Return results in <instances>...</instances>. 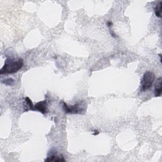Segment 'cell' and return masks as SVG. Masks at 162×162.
Returning a JSON list of instances; mask_svg holds the SVG:
<instances>
[{
    "mask_svg": "<svg viewBox=\"0 0 162 162\" xmlns=\"http://www.w3.org/2000/svg\"><path fill=\"white\" fill-rule=\"evenodd\" d=\"M161 10H162V1H160L154 8V13L157 17H161Z\"/></svg>",
    "mask_w": 162,
    "mask_h": 162,
    "instance_id": "cell-7",
    "label": "cell"
},
{
    "mask_svg": "<svg viewBox=\"0 0 162 162\" xmlns=\"http://www.w3.org/2000/svg\"><path fill=\"white\" fill-rule=\"evenodd\" d=\"M107 25H108V26L109 27H110L111 26H112L113 23H112V22L111 21H108V22H107Z\"/></svg>",
    "mask_w": 162,
    "mask_h": 162,
    "instance_id": "cell-10",
    "label": "cell"
},
{
    "mask_svg": "<svg viewBox=\"0 0 162 162\" xmlns=\"http://www.w3.org/2000/svg\"><path fill=\"white\" fill-rule=\"evenodd\" d=\"M34 110L38 111L43 114H45L48 112V103L46 101H42L36 103L35 105H34Z\"/></svg>",
    "mask_w": 162,
    "mask_h": 162,
    "instance_id": "cell-4",
    "label": "cell"
},
{
    "mask_svg": "<svg viewBox=\"0 0 162 162\" xmlns=\"http://www.w3.org/2000/svg\"><path fill=\"white\" fill-rule=\"evenodd\" d=\"M24 65L23 59L20 58L18 60H6L5 62V65L0 70V74H14L20 70Z\"/></svg>",
    "mask_w": 162,
    "mask_h": 162,
    "instance_id": "cell-1",
    "label": "cell"
},
{
    "mask_svg": "<svg viewBox=\"0 0 162 162\" xmlns=\"http://www.w3.org/2000/svg\"><path fill=\"white\" fill-rule=\"evenodd\" d=\"M83 105L82 103H77L75 104L73 106H68V105L65 103L63 102V110L65 111V113L67 114H81L82 111H84Z\"/></svg>",
    "mask_w": 162,
    "mask_h": 162,
    "instance_id": "cell-3",
    "label": "cell"
},
{
    "mask_svg": "<svg viewBox=\"0 0 162 162\" xmlns=\"http://www.w3.org/2000/svg\"><path fill=\"white\" fill-rule=\"evenodd\" d=\"M95 134H94V135H97V134H99V132H98V130H95Z\"/></svg>",
    "mask_w": 162,
    "mask_h": 162,
    "instance_id": "cell-11",
    "label": "cell"
},
{
    "mask_svg": "<svg viewBox=\"0 0 162 162\" xmlns=\"http://www.w3.org/2000/svg\"><path fill=\"white\" fill-rule=\"evenodd\" d=\"M155 80V75L150 71H147L143 75L141 82V90L144 92L151 88L153 82Z\"/></svg>",
    "mask_w": 162,
    "mask_h": 162,
    "instance_id": "cell-2",
    "label": "cell"
},
{
    "mask_svg": "<svg viewBox=\"0 0 162 162\" xmlns=\"http://www.w3.org/2000/svg\"><path fill=\"white\" fill-rule=\"evenodd\" d=\"M3 82L8 86H12L13 84L14 81L12 79H6V80L3 81Z\"/></svg>",
    "mask_w": 162,
    "mask_h": 162,
    "instance_id": "cell-9",
    "label": "cell"
},
{
    "mask_svg": "<svg viewBox=\"0 0 162 162\" xmlns=\"http://www.w3.org/2000/svg\"><path fill=\"white\" fill-rule=\"evenodd\" d=\"M161 77H159L157 79V82L155 84V88H154V94L155 97H160L161 95Z\"/></svg>",
    "mask_w": 162,
    "mask_h": 162,
    "instance_id": "cell-5",
    "label": "cell"
},
{
    "mask_svg": "<svg viewBox=\"0 0 162 162\" xmlns=\"http://www.w3.org/2000/svg\"><path fill=\"white\" fill-rule=\"evenodd\" d=\"M44 161H65L63 156H58L56 154H51L50 156H48Z\"/></svg>",
    "mask_w": 162,
    "mask_h": 162,
    "instance_id": "cell-6",
    "label": "cell"
},
{
    "mask_svg": "<svg viewBox=\"0 0 162 162\" xmlns=\"http://www.w3.org/2000/svg\"><path fill=\"white\" fill-rule=\"evenodd\" d=\"M25 101H26V103H27V105H28V107H29L30 108V110H34V105L32 104V101L29 98V97H25Z\"/></svg>",
    "mask_w": 162,
    "mask_h": 162,
    "instance_id": "cell-8",
    "label": "cell"
}]
</instances>
